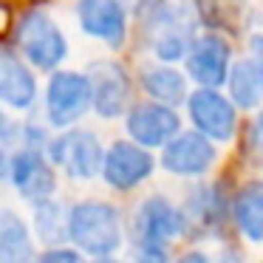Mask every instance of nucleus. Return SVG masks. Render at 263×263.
<instances>
[{"label":"nucleus","instance_id":"3","mask_svg":"<svg viewBox=\"0 0 263 263\" xmlns=\"http://www.w3.org/2000/svg\"><path fill=\"white\" fill-rule=\"evenodd\" d=\"M48 156L51 164L60 167L63 173H68L71 178H93L102 170V144L91 130H65L63 136H57L48 144Z\"/></svg>","mask_w":263,"mask_h":263},{"label":"nucleus","instance_id":"7","mask_svg":"<svg viewBox=\"0 0 263 263\" xmlns=\"http://www.w3.org/2000/svg\"><path fill=\"white\" fill-rule=\"evenodd\" d=\"M105 181L116 190H130L136 184H142L144 178L153 173V156L144 147L130 142H116L114 147L105 153L102 170Z\"/></svg>","mask_w":263,"mask_h":263},{"label":"nucleus","instance_id":"15","mask_svg":"<svg viewBox=\"0 0 263 263\" xmlns=\"http://www.w3.org/2000/svg\"><path fill=\"white\" fill-rule=\"evenodd\" d=\"M235 221L249 240H263V181H249L235 195Z\"/></svg>","mask_w":263,"mask_h":263},{"label":"nucleus","instance_id":"14","mask_svg":"<svg viewBox=\"0 0 263 263\" xmlns=\"http://www.w3.org/2000/svg\"><path fill=\"white\" fill-rule=\"evenodd\" d=\"M37 97V82L31 77V68L12 51L0 46V99L17 110L31 108Z\"/></svg>","mask_w":263,"mask_h":263},{"label":"nucleus","instance_id":"23","mask_svg":"<svg viewBox=\"0 0 263 263\" xmlns=\"http://www.w3.org/2000/svg\"><path fill=\"white\" fill-rule=\"evenodd\" d=\"M252 139H255L257 150H263V114L255 119V127H252Z\"/></svg>","mask_w":263,"mask_h":263},{"label":"nucleus","instance_id":"26","mask_svg":"<svg viewBox=\"0 0 263 263\" xmlns=\"http://www.w3.org/2000/svg\"><path fill=\"white\" fill-rule=\"evenodd\" d=\"M218 263H243V260H240V255H235V252H223Z\"/></svg>","mask_w":263,"mask_h":263},{"label":"nucleus","instance_id":"9","mask_svg":"<svg viewBox=\"0 0 263 263\" xmlns=\"http://www.w3.org/2000/svg\"><path fill=\"white\" fill-rule=\"evenodd\" d=\"M9 176L12 184L26 195L29 201H46L57 187V173L54 164L40 153V150H20L9 161Z\"/></svg>","mask_w":263,"mask_h":263},{"label":"nucleus","instance_id":"10","mask_svg":"<svg viewBox=\"0 0 263 263\" xmlns=\"http://www.w3.org/2000/svg\"><path fill=\"white\" fill-rule=\"evenodd\" d=\"M77 14H80V26L85 29V34L108 43L110 48H119L125 43L127 14L119 0H80Z\"/></svg>","mask_w":263,"mask_h":263},{"label":"nucleus","instance_id":"18","mask_svg":"<svg viewBox=\"0 0 263 263\" xmlns=\"http://www.w3.org/2000/svg\"><path fill=\"white\" fill-rule=\"evenodd\" d=\"M229 93H232L235 105L240 108H255L263 97V85H260V77H257L252 60H240L232 71H229Z\"/></svg>","mask_w":263,"mask_h":263},{"label":"nucleus","instance_id":"6","mask_svg":"<svg viewBox=\"0 0 263 263\" xmlns=\"http://www.w3.org/2000/svg\"><path fill=\"white\" fill-rule=\"evenodd\" d=\"M187 71L201 88L223 85L229 77V46L218 34H204L187 48Z\"/></svg>","mask_w":263,"mask_h":263},{"label":"nucleus","instance_id":"13","mask_svg":"<svg viewBox=\"0 0 263 263\" xmlns=\"http://www.w3.org/2000/svg\"><path fill=\"white\" fill-rule=\"evenodd\" d=\"M178 114L167 105H136L127 116V133L139 147H161L178 136Z\"/></svg>","mask_w":263,"mask_h":263},{"label":"nucleus","instance_id":"25","mask_svg":"<svg viewBox=\"0 0 263 263\" xmlns=\"http://www.w3.org/2000/svg\"><path fill=\"white\" fill-rule=\"evenodd\" d=\"M9 133H12V127H9V119H6V114L0 110V142H3V139H9Z\"/></svg>","mask_w":263,"mask_h":263},{"label":"nucleus","instance_id":"19","mask_svg":"<svg viewBox=\"0 0 263 263\" xmlns=\"http://www.w3.org/2000/svg\"><path fill=\"white\" fill-rule=\"evenodd\" d=\"M156 54H159L161 60H178L187 54V37L181 34V31H164V34L156 40Z\"/></svg>","mask_w":263,"mask_h":263},{"label":"nucleus","instance_id":"1","mask_svg":"<svg viewBox=\"0 0 263 263\" xmlns=\"http://www.w3.org/2000/svg\"><path fill=\"white\" fill-rule=\"evenodd\" d=\"M65 235L77 243V249L97 257H108L122 246L119 212L105 201H82L65 218Z\"/></svg>","mask_w":263,"mask_h":263},{"label":"nucleus","instance_id":"12","mask_svg":"<svg viewBox=\"0 0 263 263\" xmlns=\"http://www.w3.org/2000/svg\"><path fill=\"white\" fill-rule=\"evenodd\" d=\"M91 108L105 119H114L130 102V82L116 63H99L91 68Z\"/></svg>","mask_w":263,"mask_h":263},{"label":"nucleus","instance_id":"17","mask_svg":"<svg viewBox=\"0 0 263 263\" xmlns=\"http://www.w3.org/2000/svg\"><path fill=\"white\" fill-rule=\"evenodd\" d=\"M142 85L150 97L159 105H178L184 97H187V82L178 71H173L170 65H156V68H147L142 74Z\"/></svg>","mask_w":263,"mask_h":263},{"label":"nucleus","instance_id":"22","mask_svg":"<svg viewBox=\"0 0 263 263\" xmlns=\"http://www.w3.org/2000/svg\"><path fill=\"white\" fill-rule=\"evenodd\" d=\"M136 263H167L164 252H156V249H142L136 257Z\"/></svg>","mask_w":263,"mask_h":263},{"label":"nucleus","instance_id":"8","mask_svg":"<svg viewBox=\"0 0 263 263\" xmlns=\"http://www.w3.org/2000/svg\"><path fill=\"white\" fill-rule=\"evenodd\" d=\"M215 161V147L201 133H178L164 144L161 164L173 176H201Z\"/></svg>","mask_w":263,"mask_h":263},{"label":"nucleus","instance_id":"4","mask_svg":"<svg viewBox=\"0 0 263 263\" xmlns=\"http://www.w3.org/2000/svg\"><path fill=\"white\" fill-rule=\"evenodd\" d=\"M46 105L51 125L57 127L74 125L91 108V82H88V77L77 74V71H57L48 82Z\"/></svg>","mask_w":263,"mask_h":263},{"label":"nucleus","instance_id":"20","mask_svg":"<svg viewBox=\"0 0 263 263\" xmlns=\"http://www.w3.org/2000/svg\"><path fill=\"white\" fill-rule=\"evenodd\" d=\"M37 263H82V257L74 249H51L40 257Z\"/></svg>","mask_w":263,"mask_h":263},{"label":"nucleus","instance_id":"5","mask_svg":"<svg viewBox=\"0 0 263 263\" xmlns=\"http://www.w3.org/2000/svg\"><path fill=\"white\" fill-rule=\"evenodd\" d=\"M190 116H193L195 127L201 136H206L210 142H229L235 136V108L229 99H223L212 88H198L195 93H190Z\"/></svg>","mask_w":263,"mask_h":263},{"label":"nucleus","instance_id":"27","mask_svg":"<svg viewBox=\"0 0 263 263\" xmlns=\"http://www.w3.org/2000/svg\"><path fill=\"white\" fill-rule=\"evenodd\" d=\"M93 263H116V260H110V257H97Z\"/></svg>","mask_w":263,"mask_h":263},{"label":"nucleus","instance_id":"16","mask_svg":"<svg viewBox=\"0 0 263 263\" xmlns=\"http://www.w3.org/2000/svg\"><path fill=\"white\" fill-rule=\"evenodd\" d=\"M0 263H37L31 232L17 215H0Z\"/></svg>","mask_w":263,"mask_h":263},{"label":"nucleus","instance_id":"2","mask_svg":"<svg viewBox=\"0 0 263 263\" xmlns=\"http://www.w3.org/2000/svg\"><path fill=\"white\" fill-rule=\"evenodd\" d=\"M17 43L23 54L37 65V68H57L68 54V43H65L60 26L48 17L46 12H29L17 26Z\"/></svg>","mask_w":263,"mask_h":263},{"label":"nucleus","instance_id":"24","mask_svg":"<svg viewBox=\"0 0 263 263\" xmlns=\"http://www.w3.org/2000/svg\"><path fill=\"white\" fill-rule=\"evenodd\" d=\"M178 263H210V260H206L201 252H187V255H181V260H178Z\"/></svg>","mask_w":263,"mask_h":263},{"label":"nucleus","instance_id":"11","mask_svg":"<svg viewBox=\"0 0 263 263\" xmlns=\"http://www.w3.org/2000/svg\"><path fill=\"white\" fill-rule=\"evenodd\" d=\"M136 232H139V240H142V249L164 252V246L181 232V215L167 198L153 195L139 210Z\"/></svg>","mask_w":263,"mask_h":263},{"label":"nucleus","instance_id":"21","mask_svg":"<svg viewBox=\"0 0 263 263\" xmlns=\"http://www.w3.org/2000/svg\"><path fill=\"white\" fill-rule=\"evenodd\" d=\"M252 65H255L257 77H260V85H263V34L252 37Z\"/></svg>","mask_w":263,"mask_h":263}]
</instances>
